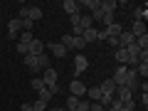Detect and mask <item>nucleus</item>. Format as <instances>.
<instances>
[{
  "label": "nucleus",
  "mask_w": 148,
  "mask_h": 111,
  "mask_svg": "<svg viewBox=\"0 0 148 111\" xmlns=\"http://www.w3.org/2000/svg\"><path fill=\"white\" fill-rule=\"evenodd\" d=\"M40 79L45 82V86H47L52 94H57V91H59V86H57V79H59V77H57V69H54V67H47V69H45V74L40 77Z\"/></svg>",
  "instance_id": "nucleus-1"
},
{
  "label": "nucleus",
  "mask_w": 148,
  "mask_h": 111,
  "mask_svg": "<svg viewBox=\"0 0 148 111\" xmlns=\"http://www.w3.org/2000/svg\"><path fill=\"white\" fill-rule=\"evenodd\" d=\"M69 96H77V99H84V96H86V86L82 84L79 79H72V84H69Z\"/></svg>",
  "instance_id": "nucleus-2"
},
{
  "label": "nucleus",
  "mask_w": 148,
  "mask_h": 111,
  "mask_svg": "<svg viewBox=\"0 0 148 111\" xmlns=\"http://www.w3.org/2000/svg\"><path fill=\"white\" fill-rule=\"evenodd\" d=\"M86 67H89V59L84 57V54H77V57H74V79H77V77H79L82 72H86Z\"/></svg>",
  "instance_id": "nucleus-3"
},
{
  "label": "nucleus",
  "mask_w": 148,
  "mask_h": 111,
  "mask_svg": "<svg viewBox=\"0 0 148 111\" xmlns=\"http://www.w3.org/2000/svg\"><path fill=\"white\" fill-rule=\"evenodd\" d=\"M126 77H128V67H121V64H119L116 72H114V77H111V82H114L116 86H123L126 84Z\"/></svg>",
  "instance_id": "nucleus-4"
},
{
  "label": "nucleus",
  "mask_w": 148,
  "mask_h": 111,
  "mask_svg": "<svg viewBox=\"0 0 148 111\" xmlns=\"http://www.w3.org/2000/svg\"><path fill=\"white\" fill-rule=\"evenodd\" d=\"M22 32V20H17V17H12L10 22H8V37L10 40H17V35Z\"/></svg>",
  "instance_id": "nucleus-5"
},
{
  "label": "nucleus",
  "mask_w": 148,
  "mask_h": 111,
  "mask_svg": "<svg viewBox=\"0 0 148 111\" xmlns=\"http://www.w3.org/2000/svg\"><path fill=\"white\" fill-rule=\"evenodd\" d=\"M99 10H101V12H111V15H116L119 0H99Z\"/></svg>",
  "instance_id": "nucleus-6"
},
{
  "label": "nucleus",
  "mask_w": 148,
  "mask_h": 111,
  "mask_svg": "<svg viewBox=\"0 0 148 111\" xmlns=\"http://www.w3.org/2000/svg\"><path fill=\"white\" fill-rule=\"evenodd\" d=\"M47 47H49V52H52L57 59H64V57H67V52H69V49H67V47H62L59 42H49Z\"/></svg>",
  "instance_id": "nucleus-7"
},
{
  "label": "nucleus",
  "mask_w": 148,
  "mask_h": 111,
  "mask_svg": "<svg viewBox=\"0 0 148 111\" xmlns=\"http://www.w3.org/2000/svg\"><path fill=\"white\" fill-rule=\"evenodd\" d=\"M22 59H25V67L30 69L32 74H37V72H40V62H37V54H25Z\"/></svg>",
  "instance_id": "nucleus-8"
},
{
  "label": "nucleus",
  "mask_w": 148,
  "mask_h": 111,
  "mask_svg": "<svg viewBox=\"0 0 148 111\" xmlns=\"http://www.w3.org/2000/svg\"><path fill=\"white\" fill-rule=\"evenodd\" d=\"M131 45H136V37L128 30H123L121 35H119V47H131Z\"/></svg>",
  "instance_id": "nucleus-9"
},
{
  "label": "nucleus",
  "mask_w": 148,
  "mask_h": 111,
  "mask_svg": "<svg viewBox=\"0 0 148 111\" xmlns=\"http://www.w3.org/2000/svg\"><path fill=\"white\" fill-rule=\"evenodd\" d=\"M114 99H119V101L123 104V101H131V99H133V94L126 89V86H116V91H114Z\"/></svg>",
  "instance_id": "nucleus-10"
},
{
  "label": "nucleus",
  "mask_w": 148,
  "mask_h": 111,
  "mask_svg": "<svg viewBox=\"0 0 148 111\" xmlns=\"http://www.w3.org/2000/svg\"><path fill=\"white\" fill-rule=\"evenodd\" d=\"M121 32H123V25H121V22H114V25H109V27H104V35L106 37H119V35H121Z\"/></svg>",
  "instance_id": "nucleus-11"
},
{
  "label": "nucleus",
  "mask_w": 148,
  "mask_h": 111,
  "mask_svg": "<svg viewBox=\"0 0 148 111\" xmlns=\"http://www.w3.org/2000/svg\"><path fill=\"white\" fill-rule=\"evenodd\" d=\"M62 10L67 12V15H77V12H82L77 0H64V3H62Z\"/></svg>",
  "instance_id": "nucleus-12"
},
{
  "label": "nucleus",
  "mask_w": 148,
  "mask_h": 111,
  "mask_svg": "<svg viewBox=\"0 0 148 111\" xmlns=\"http://www.w3.org/2000/svg\"><path fill=\"white\" fill-rule=\"evenodd\" d=\"M42 8H35V5H27V20H32V22H37V20H42Z\"/></svg>",
  "instance_id": "nucleus-13"
},
{
  "label": "nucleus",
  "mask_w": 148,
  "mask_h": 111,
  "mask_svg": "<svg viewBox=\"0 0 148 111\" xmlns=\"http://www.w3.org/2000/svg\"><path fill=\"white\" fill-rule=\"evenodd\" d=\"M114 57H116V62L121 64V67H128V52L123 47H116V52H114Z\"/></svg>",
  "instance_id": "nucleus-14"
},
{
  "label": "nucleus",
  "mask_w": 148,
  "mask_h": 111,
  "mask_svg": "<svg viewBox=\"0 0 148 111\" xmlns=\"http://www.w3.org/2000/svg\"><path fill=\"white\" fill-rule=\"evenodd\" d=\"M99 89H101V94H109V96H114V91H116V84H114L111 79H104V82L99 84Z\"/></svg>",
  "instance_id": "nucleus-15"
},
{
  "label": "nucleus",
  "mask_w": 148,
  "mask_h": 111,
  "mask_svg": "<svg viewBox=\"0 0 148 111\" xmlns=\"http://www.w3.org/2000/svg\"><path fill=\"white\" fill-rule=\"evenodd\" d=\"M128 32H131L133 37H141V35H148V32H146V22H136V20H133V25H131V30H128Z\"/></svg>",
  "instance_id": "nucleus-16"
},
{
  "label": "nucleus",
  "mask_w": 148,
  "mask_h": 111,
  "mask_svg": "<svg viewBox=\"0 0 148 111\" xmlns=\"http://www.w3.org/2000/svg\"><path fill=\"white\" fill-rule=\"evenodd\" d=\"M82 37H84V42H86V45H91V42H96V37H99V30H96V27H89V30L82 32Z\"/></svg>",
  "instance_id": "nucleus-17"
},
{
  "label": "nucleus",
  "mask_w": 148,
  "mask_h": 111,
  "mask_svg": "<svg viewBox=\"0 0 148 111\" xmlns=\"http://www.w3.org/2000/svg\"><path fill=\"white\" fill-rule=\"evenodd\" d=\"M42 52H45V42L35 37V40L30 42V54H42Z\"/></svg>",
  "instance_id": "nucleus-18"
},
{
  "label": "nucleus",
  "mask_w": 148,
  "mask_h": 111,
  "mask_svg": "<svg viewBox=\"0 0 148 111\" xmlns=\"http://www.w3.org/2000/svg\"><path fill=\"white\" fill-rule=\"evenodd\" d=\"M146 17H148L146 5H143V8H133V20H136V22H146Z\"/></svg>",
  "instance_id": "nucleus-19"
},
{
  "label": "nucleus",
  "mask_w": 148,
  "mask_h": 111,
  "mask_svg": "<svg viewBox=\"0 0 148 111\" xmlns=\"http://www.w3.org/2000/svg\"><path fill=\"white\" fill-rule=\"evenodd\" d=\"M52 96H54V94H52V91L47 89V86L37 91V99H40V101H45V104H49V101H52Z\"/></svg>",
  "instance_id": "nucleus-20"
},
{
  "label": "nucleus",
  "mask_w": 148,
  "mask_h": 111,
  "mask_svg": "<svg viewBox=\"0 0 148 111\" xmlns=\"http://www.w3.org/2000/svg\"><path fill=\"white\" fill-rule=\"evenodd\" d=\"M82 30H89V27H94V20H91L89 12H82V22H79Z\"/></svg>",
  "instance_id": "nucleus-21"
},
{
  "label": "nucleus",
  "mask_w": 148,
  "mask_h": 111,
  "mask_svg": "<svg viewBox=\"0 0 148 111\" xmlns=\"http://www.w3.org/2000/svg\"><path fill=\"white\" fill-rule=\"evenodd\" d=\"M32 40H35V37H32V32H25V30H22L20 35H17V42H20V45H27V47H30Z\"/></svg>",
  "instance_id": "nucleus-22"
},
{
  "label": "nucleus",
  "mask_w": 148,
  "mask_h": 111,
  "mask_svg": "<svg viewBox=\"0 0 148 111\" xmlns=\"http://www.w3.org/2000/svg\"><path fill=\"white\" fill-rule=\"evenodd\" d=\"M101 25L104 27H109V25H114V22H116V15H111V12H101Z\"/></svg>",
  "instance_id": "nucleus-23"
},
{
  "label": "nucleus",
  "mask_w": 148,
  "mask_h": 111,
  "mask_svg": "<svg viewBox=\"0 0 148 111\" xmlns=\"http://www.w3.org/2000/svg\"><path fill=\"white\" fill-rule=\"evenodd\" d=\"M72 42H74V35H72V32H64V35H62V40H59V45H62V47H72Z\"/></svg>",
  "instance_id": "nucleus-24"
},
{
  "label": "nucleus",
  "mask_w": 148,
  "mask_h": 111,
  "mask_svg": "<svg viewBox=\"0 0 148 111\" xmlns=\"http://www.w3.org/2000/svg\"><path fill=\"white\" fill-rule=\"evenodd\" d=\"M86 47V42H84V37H74V42H72V49H77V52H82V49Z\"/></svg>",
  "instance_id": "nucleus-25"
},
{
  "label": "nucleus",
  "mask_w": 148,
  "mask_h": 111,
  "mask_svg": "<svg viewBox=\"0 0 148 111\" xmlns=\"http://www.w3.org/2000/svg\"><path fill=\"white\" fill-rule=\"evenodd\" d=\"M136 47H138V49H148V35L136 37Z\"/></svg>",
  "instance_id": "nucleus-26"
},
{
  "label": "nucleus",
  "mask_w": 148,
  "mask_h": 111,
  "mask_svg": "<svg viewBox=\"0 0 148 111\" xmlns=\"http://www.w3.org/2000/svg\"><path fill=\"white\" fill-rule=\"evenodd\" d=\"M30 86H32V89H35V91H40V89H45V82L40 79V77H32V82H30Z\"/></svg>",
  "instance_id": "nucleus-27"
},
{
  "label": "nucleus",
  "mask_w": 148,
  "mask_h": 111,
  "mask_svg": "<svg viewBox=\"0 0 148 111\" xmlns=\"http://www.w3.org/2000/svg\"><path fill=\"white\" fill-rule=\"evenodd\" d=\"M37 62H40V69H47L49 67V57H47V54H37Z\"/></svg>",
  "instance_id": "nucleus-28"
},
{
  "label": "nucleus",
  "mask_w": 148,
  "mask_h": 111,
  "mask_svg": "<svg viewBox=\"0 0 148 111\" xmlns=\"http://www.w3.org/2000/svg\"><path fill=\"white\" fill-rule=\"evenodd\" d=\"M119 111H136V99H131V101H123Z\"/></svg>",
  "instance_id": "nucleus-29"
},
{
  "label": "nucleus",
  "mask_w": 148,
  "mask_h": 111,
  "mask_svg": "<svg viewBox=\"0 0 148 111\" xmlns=\"http://www.w3.org/2000/svg\"><path fill=\"white\" fill-rule=\"evenodd\" d=\"M77 106H79V99L77 96H67V106L64 109H77Z\"/></svg>",
  "instance_id": "nucleus-30"
},
{
  "label": "nucleus",
  "mask_w": 148,
  "mask_h": 111,
  "mask_svg": "<svg viewBox=\"0 0 148 111\" xmlns=\"http://www.w3.org/2000/svg\"><path fill=\"white\" fill-rule=\"evenodd\" d=\"M79 22H82V12H77V15H69V25H72V27H79Z\"/></svg>",
  "instance_id": "nucleus-31"
},
{
  "label": "nucleus",
  "mask_w": 148,
  "mask_h": 111,
  "mask_svg": "<svg viewBox=\"0 0 148 111\" xmlns=\"http://www.w3.org/2000/svg\"><path fill=\"white\" fill-rule=\"evenodd\" d=\"M89 106H91V101H89V99H79V106H77V111H89Z\"/></svg>",
  "instance_id": "nucleus-32"
},
{
  "label": "nucleus",
  "mask_w": 148,
  "mask_h": 111,
  "mask_svg": "<svg viewBox=\"0 0 148 111\" xmlns=\"http://www.w3.org/2000/svg\"><path fill=\"white\" fill-rule=\"evenodd\" d=\"M32 111H47V104H45V101H40V99H37L35 104H32Z\"/></svg>",
  "instance_id": "nucleus-33"
},
{
  "label": "nucleus",
  "mask_w": 148,
  "mask_h": 111,
  "mask_svg": "<svg viewBox=\"0 0 148 111\" xmlns=\"http://www.w3.org/2000/svg\"><path fill=\"white\" fill-rule=\"evenodd\" d=\"M17 52L25 57V54H30V47H27V45H20V42H17Z\"/></svg>",
  "instance_id": "nucleus-34"
},
{
  "label": "nucleus",
  "mask_w": 148,
  "mask_h": 111,
  "mask_svg": "<svg viewBox=\"0 0 148 111\" xmlns=\"http://www.w3.org/2000/svg\"><path fill=\"white\" fill-rule=\"evenodd\" d=\"M89 111H104V106H101V104H99V101H94V104H91V106H89Z\"/></svg>",
  "instance_id": "nucleus-35"
},
{
  "label": "nucleus",
  "mask_w": 148,
  "mask_h": 111,
  "mask_svg": "<svg viewBox=\"0 0 148 111\" xmlns=\"http://www.w3.org/2000/svg\"><path fill=\"white\" fill-rule=\"evenodd\" d=\"M106 42H109L111 47H119V37H106Z\"/></svg>",
  "instance_id": "nucleus-36"
},
{
  "label": "nucleus",
  "mask_w": 148,
  "mask_h": 111,
  "mask_svg": "<svg viewBox=\"0 0 148 111\" xmlns=\"http://www.w3.org/2000/svg\"><path fill=\"white\" fill-rule=\"evenodd\" d=\"M141 104L148 106V94H146V91H141Z\"/></svg>",
  "instance_id": "nucleus-37"
},
{
  "label": "nucleus",
  "mask_w": 148,
  "mask_h": 111,
  "mask_svg": "<svg viewBox=\"0 0 148 111\" xmlns=\"http://www.w3.org/2000/svg\"><path fill=\"white\" fill-rule=\"evenodd\" d=\"M20 111H32V104H22V106H20Z\"/></svg>",
  "instance_id": "nucleus-38"
},
{
  "label": "nucleus",
  "mask_w": 148,
  "mask_h": 111,
  "mask_svg": "<svg viewBox=\"0 0 148 111\" xmlns=\"http://www.w3.org/2000/svg\"><path fill=\"white\" fill-rule=\"evenodd\" d=\"M67 111H77V109H67Z\"/></svg>",
  "instance_id": "nucleus-39"
}]
</instances>
